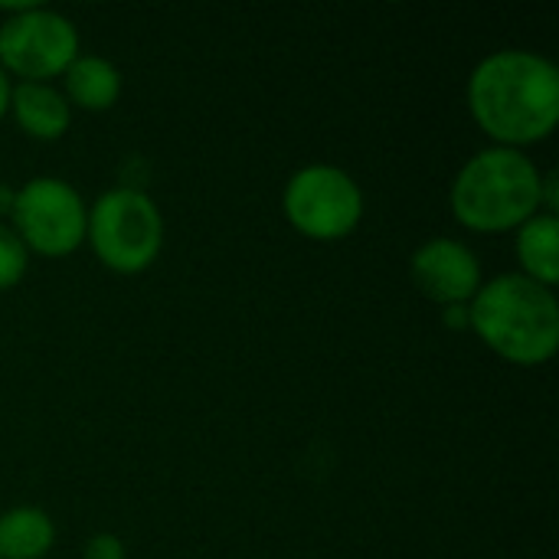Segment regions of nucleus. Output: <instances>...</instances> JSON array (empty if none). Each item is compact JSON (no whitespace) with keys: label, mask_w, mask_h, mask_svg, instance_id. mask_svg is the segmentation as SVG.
Wrapping results in <instances>:
<instances>
[{"label":"nucleus","mask_w":559,"mask_h":559,"mask_svg":"<svg viewBox=\"0 0 559 559\" xmlns=\"http://www.w3.org/2000/svg\"><path fill=\"white\" fill-rule=\"evenodd\" d=\"M465 105L491 144L527 151L557 131V62L544 52L518 46L488 52L468 75Z\"/></svg>","instance_id":"nucleus-1"},{"label":"nucleus","mask_w":559,"mask_h":559,"mask_svg":"<svg viewBox=\"0 0 559 559\" xmlns=\"http://www.w3.org/2000/svg\"><path fill=\"white\" fill-rule=\"evenodd\" d=\"M468 331L511 367H544L559 350V298L521 272L485 278L468 301Z\"/></svg>","instance_id":"nucleus-2"},{"label":"nucleus","mask_w":559,"mask_h":559,"mask_svg":"<svg viewBox=\"0 0 559 559\" xmlns=\"http://www.w3.org/2000/svg\"><path fill=\"white\" fill-rule=\"evenodd\" d=\"M540 187L544 170L527 151L491 144L462 164L449 190V206L459 226L485 236H501L521 229L527 219L544 213Z\"/></svg>","instance_id":"nucleus-3"},{"label":"nucleus","mask_w":559,"mask_h":559,"mask_svg":"<svg viewBox=\"0 0 559 559\" xmlns=\"http://www.w3.org/2000/svg\"><path fill=\"white\" fill-rule=\"evenodd\" d=\"M164 213L141 187H111L88 206L85 242L115 275L147 272L164 249Z\"/></svg>","instance_id":"nucleus-4"},{"label":"nucleus","mask_w":559,"mask_h":559,"mask_svg":"<svg viewBox=\"0 0 559 559\" xmlns=\"http://www.w3.org/2000/svg\"><path fill=\"white\" fill-rule=\"evenodd\" d=\"M0 69L16 82H52L82 52L75 23L39 3H0Z\"/></svg>","instance_id":"nucleus-5"},{"label":"nucleus","mask_w":559,"mask_h":559,"mask_svg":"<svg viewBox=\"0 0 559 559\" xmlns=\"http://www.w3.org/2000/svg\"><path fill=\"white\" fill-rule=\"evenodd\" d=\"M364 190L337 164H308L295 170L282 190L288 226L311 242H341L364 219Z\"/></svg>","instance_id":"nucleus-6"},{"label":"nucleus","mask_w":559,"mask_h":559,"mask_svg":"<svg viewBox=\"0 0 559 559\" xmlns=\"http://www.w3.org/2000/svg\"><path fill=\"white\" fill-rule=\"evenodd\" d=\"M88 203L62 177H33L16 190L10 210V229L26 252L43 259H66L85 246Z\"/></svg>","instance_id":"nucleus-7"},{"label":"nucleus","mask_w":559,"mask_h":559,"mask_svg":"<svg viewBox=\"0 0 559 559\" xmlns=\"http://www.w3.org/2000/svg\"><path fill=\"white\" fill-rule=\"evenodd\" d=\"M409 278L419 295L439 308L468 305L485 282L481 259L475 255V249L452 236H436L423 242L409 259Z\"/></svg>","instance_id":"nucleus-8"},{"label":"nucleus","mask_w":559,"mask_h":559,"mask_svg":"<svg viewBox=\"0 0 559 559\" xmlns=\"http://www.w3.org/2000/svg\"><path fill=\"white\" fill-rule=\"evenodd\" d=\"M10 115L33 141H59L72 124V108L52 82H13Z\"/></svg>","instance_id":"nucleus-9"},{"label":"nucleus","mask_w":559,"mask_h":559,"mask_svg":"<svg viewBox=\"0 0 559 559\" xmlns=\"http://www.w3.org/2000/svg\"><path fill=\"white\" fill-rule=\"evenodd\" d=\"M59 79H62L59 92L66 95L69 108H82V111H108L124 88L121 69L98 52H79Z\"/></svg>","instance_id":"nucleus-10"},{"label":"nucleus","mask_w":559,"mask_h":559,"mask_svg":"<svg viewBox=\"0 0 559 559\" xmlns=\"http://www.w3.org/2000/svg\"><path fill=\"white\" fill-rule=\"evenodd\" d=\"M518 272L547 288L559 285V219L554 213H537L521 229H514Z\"/></svg>","instance_id":"nucleus-11"},{"label":"nucleus","mask_w":559,"mask_h":559,"mask_svg":"<svg viewBox=\"0 0 559 559\" xmlns=\"http://www.w3.org/2000/svg\"><path fill=\"white\" fill-rule=\"evenodd\" d=\"M56 547V521L43 508H10L0 514V559H46Z\"/></svg>","instance_id":"nucleus-12"},{"label":"nucleus","mask_w":559,"mask_h":559,"mask_svg":"<svg viewBox=\"0 0 559 559\" xmlns=\"http://www.w3.org/2000/svg\"><path fill=\"white\" fill-rule=\"evenodd\" d=\"M29 269V252L20 242V236L10 229V223L0 219V292L16 288L26 278Z\"/></svg>","instance_id":"nucleus-13"},{"label":"nucleus","mask_w":559,"mask_h":559,"mask_svg":"<svg viewBox=\"0 0 559 559\" xmlns=\"http://www.w3.org/2000/svg\"><path fill=\"white\" fill-rule=\"evenodd\" d=\"M82 559H128V547L115 534H95L85 540Z\"/></svg>","instance_id":"nucleus-14"},{"label":"nucleus","mask_w":559,"mask_h":559,"mask_svg":"<svg viewBox=\"0 0 559 559\" xmlns=\"http://www.w3.org/2000/svg\"><path fill=\"white\" fill-rule=\"evenodd\" d=\"M442 311H445V324H449V328H465V331H468V305L442 308Z\"/></svg>","instance_id":"nucleus-15"},{"label":"nucleus","mask_w":559,"mask_h":559,"mask_svg":"<svg viewBox=\"0 0 559 559\" xmlns=\"http://www.w3.org/2000/svg\"><path fill=\"white\" fill-rule=\"evenodd\" d=\"M10 92H13V82H10V75L0 69V121L10 115Z\"/></svg>","instance_id":"nucleus-16"},{"label":"nucleus","mask_w":559,"mask_h":559,"mask_svg":"<svg viewBox=\"0 0 559 559\" xmlns=\"http://www.w3.org/2000/svg\"><path fill=\"white\" fill-rule=\"evenodd\" d=\"M13 200H16V190H10L7 183H0V216H10Z\"/></svg>","instance_id":"nucleus-17"}]
</instances>
